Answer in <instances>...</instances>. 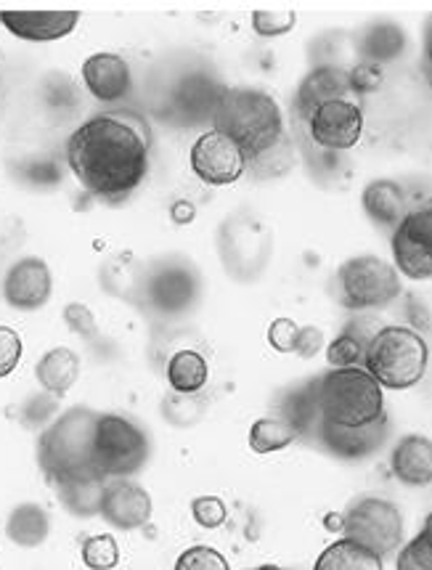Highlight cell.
I'll return each instance as SVG.
<instances>
[{
  "instance_id": "1",
  "label": "cell",
  "mask_w": 432,
  "mask_h": 570,
  "mask_svg": "<svg viewBox=\"0 0 432 570\" xmlns=\"http://www.w3.org/2000/svg\"><path fill=\"white\" fill-rule=\"evenodd\" d=\"M151 136L141 117L104 112L78 125L67 141V165L90 197L122 202L149 170Z\"/></svg>"
},
{
  "instance_id": "2",
  "label": "cell",
  "mask_w": 432,
  "mask_h": 570,
  "mask_svg": "<svg viewBox=\"0 0 432 570\" xmlns=\"http://www.w3.org/2000/svg\"><path fill=\"white\" fill-rule=\"evenodd\" d=\"M213 130L239 146L253 159L284 138V117L274 96L257 88H223L213 109Z\"/></svg>"
},
{
  "instance_id": "3",
  "label": "cell",
  "mask_w": 432,
  "mask_h": 570,
  "mask_svg": "<svg viewBox=\"0 0 432 570\" xmlns=\"http://www.w3.org/2000/svg\"><path fill=\"white\" fill-rule=\"evenodd\" d=\"M96 420H99V412L88 406H75L56 416L40 433L38 464L48 481L61 483L75 481V478H101L94 464Z\"/></svg>"
},
{
  "instance_id": "4",
  "label": "cell",
  "mask_w": 432,
  "mask_h": 570,
  "mask_svg": "<svg viewBox=\"0 0 432 570\" xmlns=\"http://www.w3.org/2000/svg\"><path fill=\"white\" fill-rule=\"evenodd\" d=\"M318 420L337 428H369L385 420V393L364 366L330 370L313 380Z\"/></svg>"
},
{
  "instance_id": "5",
  "label": "cell",
  "mask_w": 432,
  "mask_h": 570,
  "mask_svg": "<svg viewBox=\"0 0 432 570\" xmlns=\"http://www.w3.org/2000/svg\"><path fill=\"white\" fill-rule=\"evenodd\" d=\"M430 347L416 330L390 324L382 326L366 347L364 370L380 382L382 391H409L424 380Z\"/></svg>"
},
{
  "instance_id": "6",
  "label": "cell",
  "mask_w": 432,
  "mask_h": 570,
  "mask_svg": "<svg viewBox=\"0 0 432 570\" xmlns=\"http://www.w3.org/2000/svg\"><path fill=\"white\" fill-rule=\"evenodd\" d=\"M334 295L347 311L385 308L401 295V274L377 255H355L337 268Z\"/></svg>"
},
{
  "instance_id": "7",
  "label": "cell",
  "mask_w": 432,
  "mask_h": 570,
  "mask_svg": "<svg viewBox=\"0 0 432 570\" xmlns=\"http://www.w3.org/2000/svg\"><path fill=\"white\" fill-rule=\"evenodd\" d=\"M149 459V435L125 414H99L94 433V464L104 481L130 478Z\"/></svg>"
},
{
  "instance_id": "8",
  "label": "cell",
  "mask_w": 432,
  "mask_h": 570,
  "mask_svg": "<svg viewBox=\"0 0 432 570\" xmlns=\"http://www.w3.org/2000/svg\"><path fill=\"white\" fill-rule=\"evenodd\" d=\"M345 539L366 547L369 552L387 558L403 541V514L399 507L382 497L359 499L351 510L343 514Z\"/></svg>"
},
{
  "instance_id": "9",
  "label": "cell",
  "mask_w": 432,
  "mask_h": 570,
  "mask_svg": "<svg viewBox=\"0 0 432 570\" xmlns=\"http://www.w3.org/2000/svg\"><path fill=\"white\" fill-rule=\"evenodd\" d=\"M395 271L414 282L432 279V199L409 210L393 232Z\"/></svg>"
},
{
  "instance_id": "10",
  "label": "cell",
  "mask_w": 432,
  "mask_h": 570,
  "mask_svg": "<svg viewBox=\"0 0 432 570\" xmlns=\"http://www.w3.org/2000/svg\"><path fill=\"white\" fill-rule=\"evenodd\" d=\"M189 163L194 176L210 186H232L247 170L244 151L218 130H207L194 141Z\"/></svg>"
},
{
  "instance_id": "11",
  "label": "cell",
  "mask_w": 432,
  "mask_h": 570,
  "mask_svg": "<svg viewBox=\"0 0 432 570\" xmlns=\"http://www.w3.org/2000/svg\"><path fill=\"white\" fill-rule=\"evenodd\" d=\"M311 141L326 151H347L361 141L364 134V112L353 99L330 101L311 112L308 120Z\"/></svg>"
},
{
  "instance_id": "12",
  "label": "cell",
  "mask_w": 432,
  "mask_h": 570,
  "mask_svg": "<svg viewBox=\"0 0 432 570\" xmlns=\"http://www.w3.org/2000/svg\"><path fill=\"white\" fill-rule=\"evenodd\" d=\"M387 416L369 428H337L324 420H316V425L308 433V441L324 449L326 454L345 459V462H359V459H366L374 451H380L382 443L387 441Z\"/></svg>"
},
{
  "instance_id": "13",
  "label": "cell",
  "mask_w": 432,
  "mask_h": 570,
  "mask_svg": "<svg viewBox=\"0 0 432 570\" xmlns=\"http://www.w3.org/2000/svg\"><path fill=\"white\" fill-rule=\"evenodd\" d=\"M53 276L40 257H22L3 279V301L17 311H38L51 301Z\"/></svg>"
},
{
  "instance_id": "14",
  "label": "cell",
  "mask_w": 432,
  "mask_h": 570,
  "mask_svg": "<svg viewBox=\"0 0 432 570\" xmlns=\"http://www.w3.org/2000/svg\"><path fill=\"white\" fill-rule=\"evenodd\" d=\"M99 514L109 525L120 531H136L144 528L151 518V497L144 485H138L130 478H115L104 485L101 510Z\"/></svg>"
},
{
  "instance_id": "15",
  "label": "cell",
  "mask_w": 432,
  "mask_h": 570,
  "mask_svg": "<svg viewBox=\"0 0 432 570\" xmlns=\"http://www.w3.org/2000/svg\"><path fill=\"white\" fill-rule=\"evenodd\" d=\"M80 22L78 11H0V24L19 40L51 43L67 38Z\"/></svg>"
},
{
  "instance_id": "16",
  "label": "cell",
  "mask_w": 432,
  "mask_h": 570,
  "mask_svg": "<svg viewBox=\"0 0 432 570\" xmlns=\"http://www.w3.org/2000/svg\"><path fill=\"white\" fill-rule=\"evenodd\" d=\"M82 82L96 101L115 104L130 94L134 78H130L128 61L117 53H94L82 65Z\"/></svg>"
},
{
  "instance_id": "17",
  "label": "cell",
  "mask_w": 432,
  "mask_h": 570,
  "mask_svg": "<svg viewBox=\"0 0 432 570\" xmlns=\"http://www.w3.org/2000/svg\"><path fill=\"white\" fill-rule=\"evenodd\" d=\"M351 96V82H347V69L322 65L311 69L300 82L297 96H295V109L303 120H308L311 112H316L318 107L330 101H340Z\"/></svg>"
},
{
  "instance_id": "18",
  "label": "cell",
  "mask_w": 432,
  "mask_h": 570,
  "mask_svg": "<svg viewBox=\"0 0 432 570\" xmlns=\"http://www.w3.org/2000/svg\"><path fill=\"white\" fill-rule=\"evenodd\" d=\"M390 470L395 481L409 489H428L432 485V438L428 435H403L390 454Z\"/></svg>"
},
{
  "instance_id": "19",
  "label": "cell",
  "mask_w": 432,
  "mask_h": 570,
  "mask_svg": "<svg viewBox=\"0 0 432 570\" xmlns=\"http://www.w3.org/2000/svg\"><path fill=\"white\" fill-rule=\"evenodd\" d=\"M197 276L184 268L159 271L149 282V301L165 314H180V311L189 308L197 301Z\"/></svg>"
},
{
  "instance_id": "20",
  "label": "cell",
  "mask_w": 432,
  "mask_h": 570,
  "mask_svg": "<svg viewBox=\"0 0 432 570\" xmlns=\"http://www.w3.org/2000/svg\"><path fill=\"white\" fill-rule=\"evenodd\" d=\"M361 205H364V213L374 220V224L393 228V232L403 224V218H406L409 213L406 194H403V189L395 180L387 178L372 180L364 189V194H361Z\"/></svg>"
},
{
  "instance_id": "21",
  "label": "cell",
  "mask_w": 432,
  "mask_h": 570,
  "mask_svg": "<svg viewBox=\"0 0 432 570\" xmlns=\"http://www.w3.org/2000/svg\"><path fill=\"white\" fill-rule=\"evenodd\" d=\"M35 380L40 382L46 393L61 399L80 380V356L72 347H51L35 366Z\"/></svg>"
},
{
  "instance_id": "22",
  "label": "cell",
  "mask_w": 432,
  "mask_h": 570,
  "mask_svg": "<svg viewBox=\"0 0 432 570\" xmlns=\"http://www.w3.org/2000/svg\"><path fill=\"white\" fill-rule=\"evenodd\" d=\"M51 533V518L40 504H19L13 507L9 520H6V537L22 549L40 547Z\"/></svg>"
},
{
  "instance_id": "23",
  "label": "cell",
  "mask_w": 432,
  "mask_h": 570,
  "mask_svg": "<svg viewBox=\"0 0 432 570\" xmlns=\"http://www.w3.org/2000/svg\"><path fill=\"white\" fill-rule=\"evenodd\" d=\"M406 48V32L393 22L369 24L359 40V51L369 65H385V61L399 59Z\"/></svg>"
},
{
  "instance_id": "24",
  "label": "cell",
  "mask_w": 432,
  "mask_h": 570,
  "mask_svg": "<svg viewBox=\"0 0 432 570\" xmlns=\"http://www.w3.org/2000/svg\"><path fill=\"white\" fill-rule=\"evenodd\" d=\"M165 377L170 382L173 393L194 395L210 380V366H207V358L197 351H178L167 361Z\"/></svg>"
},
{
  "instance_id": "25",
  "label": "cell",
  "mask_w": 432,
  "mask_h": 570,
  "mask_svg": "<svg viewBox=\"0 0 432 570\" xmlns=\"http://www.w3.org/2000/svg\"><path fill=\"white\" fill-rule=\"evenodd\" d=\"M313 570H385V562L380 554L369 552L366 547L343 537L318 554Z\"/></svg>"
},
{
  "instance_id": "26",
  "label": "cell",
  "mask_w": 432,
  "mask_h": 570,
  "mask_svg": "<svg viewBox=\"0 0 432 570\" xmlns=\"http://www.w3.org/2000/svg\"><path fill=\"white\" fill-rule=\"evenodd\" d=\"M104 485L107 481H101V478H75V481L53 483V489L67 512L78 514V518H94L101 510Z\"/></svg>"
},
{
  "instance_id": "27",
  "label": "cell",
  "mask_w": 432,
  "mask_h": 570,
  "mask_svg": "<svg viewBox=\"0 0 432 570\" xmlns=\"http://www.w3.org/2000/svg\"><path fill=\"white\" fill-rule=\"evenodd\" d=\"M295 441H300L297 430L282 416H263L249 428V449L255 454H274V451L292 446Z\"/></svg>"
},
{
  "instance_id": "28",
  "label": "cell",
  "mask_w": 432,
  "mask_h": 570,
  "mask_svg": "<svg viewBox=\"0 0 432 570\" xmlns=\"http://www.w3.org/2000/svg\"><path fill=\"white\" fill-rule=\"evenodd\" d=\"M395 570H432V512L422 531L395 554Z\"/></svg>"
},
{
  "instance_id": "29",
  "label": "cell",
  "mask_w": 432,
  "mask_h": 570,
  "mask_svg": "<svg viewBox=\"0 0 432 570\" xmlns=\"http://www.w3.org/2000/svg\"><path fill=\"white\" fill-rule=\"evenodd\" d=\"M364 358L366 343H361L351 332H343L326 345V361H330L332 370H355V366H364Z\"/></svg>"
},
{
  "instance_id": "30",
  "label": "cell",
  "mask_w": 432,
  "mask_h": 570,
  "mask_svg": "<svg viewBox=\"0 0 432 570\" xmlns=\"http://www.w3.org/2000/svg\"><path fill=\"white\" fill-rule=\"evenodd\" d=\"M292 168V144L287 136L282 138L276 146H271L268 151L247 159V170H253L257 178H278Z\"/></svg>"
},
{
  "instance_id": "31",
  "label": "cell",
  "mask_w": 432,
  "mask_h": 570,
  "mask_svg": "<svg viewBox=\"0 0 432 570\" xmlns=\"http://www.w3.org/2000/svg\"><path fill=\"white\" fill-rule=\"evenodd\" d=\"M82 562L90 570H115L120 562V547L111 533H99L82 541Z\"/></svg>"
},
{
  "instance_id": "32",
  "label": "cell",
  "mask_w": 432,
  "mask_h": 570,
  "mask_svg": "<svg viewBox=\"0 0 432 570\" xmlns=\"http://www.w3.org/2000/svg\"><path fill=\"white\" fill-rule=\"evenodd\" d=\"M173 570H232V566H228V560L223 558L218 549L197 544L178 554Z\"/></svg>"
},
{
  "instance_id": "33",
  "label": "cell",
  "mask_w": 432,
  "mask_h": 570,
  "mask_svg": "<svg viewBox=\"0 0 432 570\" xmlns=\"http://www.w3.org/2000/svg\"><path fill=\"white\" fill-rule=\"evenodd\" d=\"M295 11L289 9H261L253 13V30L261 38H282V35H287L295 27Z\"/></svg>"
},
{
  "instance_id": "34",
  "label": "cell",
  "mask_w": 432,
  "mask_h": 570,
  "mask_svg": "<svg viewBox=\"0 0 432 570\" xmlns=\"http://www.w3.org/2000/svg\"><path fill=\"white\" fill-rule=\"evenodd\" d=\"M56 409H59V399H56V395L46 391L40 395H32V399L22 406V425L46 430L53 422Z\"/></svg>"
},
{
  "instance_id": "35",
  "label": "cell",
  "mask_w": 432,
  "mask_h": 570,
  "mask_svg": "<svg viewBox=\"0 0 432 570\" xmlns=\"http://www.w3.org/2000/svg\"><path fill=\"white\" fill-rule=\"evenodd\" d=\"M192 514L202 528H210L213 531V528H220L226 523L228 510H226V502L218 497H197L192 502Z\"/></svg>"
},
{
  "instance_id": "36",
  "label": "cell",
  "mask_w": 432,
  "mask_h": 570,
  "mask_svg": "<svg viewBox=\"0 0 432 570\" xmlns=\"http://www.w3.org/2000/svg\"><path fill=\"white\" fill-rule=\"evenodd\" d=\"M22 337L11 330V326H0V380L13 374V370L22 361Z\"/></svg>"
},
{
  "instance_id": "37",
  "label": "cell",
  "mask_w": 432,
  "mask_h": 570,
  "mask_svg": "<svg viewBox=\"0 0 432 570\" xmlns=\"http://www.w3.org/2000/svg\"><path fill=\"white\" fill-rule=\"evenodd\" d=\"M347 82H351V94H372L382 86V67L359 61L353 69H347Z\"/></svg>"
},
{
  "instance_id": "38",
  "label": "cell",
  "mask_w": 432,
  "mask_h": 570,
  "mask_svg": "<svg viewBox=\"0 0 432 570\" xmlns=\"http://www.w3.org/2000/svg\"><path fill=\"white\" fill-rule=\"evenodd\" d=\"M300 326L292 318H274L268 326V345L278 353H295Z\"/></svg>"
},
{
  "instance_id": "39",
  "label": "cell",
  "mask_w": 432,
  "mask_h": 570,
  "mask_svg": "<svg viewBox=\"0 0 432 570\" xmlns=\"http://www.w3.org/2000/svg\"><path fill=\"white\" fill-rule=\"evenodd\" d=\"M65 322L72 332H78L80 337L94 340L96 337V318L90 314L88 305L82 303H69L65 308Z\"/></svg>"
},
{
  "instance_id": "40",
  "label": "cell",
  "mask_w": 432,
  "mask_h": 570,
  "mask_svg": "<svg viewBox=\"0 0 432 570\" xmlns=\"http://www.w3.org/2000/svg\"><path fill=\"white\" fill-rule=\"evenodd\" d=\"M324 347V332L318 326H300L297 347L295 353L300 358H313L318 356V351Z\"/></svg>"
},
{
  "instance_id": "41",
  "label": "cell",
  "mask_w": 432,
  "mask_h": 570,
  "mask_svg": "<svg viewBox=\"0 0 432 570\" xmlns=\"http://www.w3.org/2000/svg\"><path fill=\"white\" fill-rule=\"evenodd\" d=\"M422 69H424V78H428L432 86V17L424 22V32H422Z\"/></svg>"
},
{
  "instance_id": "42",
  "label": "cell",
  "mask_w": 432,
  "mask_h": 570,
  "mask_svg": "<svg viewBox=\"0 0 432 570\" xmlns=\"http://www.w3.org/2000/svg\"><path fill=\"white\" fill-rule=\"evenodd\" d=\"M173 218H176L178 224H189L194 218V207L189 202H176V205H173Z\"/></svg>"
},
{
  "instance_id": "43",
  "label": "cell",
  "mask_w": 432,
  "mask_h": 570,
  "mask_svg": "<svg viewBox=\"0 0 432 570\" xmlns=\"http://www.w3.org/2000/svg\"><path fill=\"white\" fill-rule=\"evenodd\" d=\"M249 570H284V568H278V566H257V568H249Z\"/></svg>"
}]
</instances>
